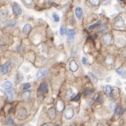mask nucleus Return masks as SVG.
Returning a JSON list of instances; mask_svg holds the SVG:
<instances>
[{"label": "nucleus", "instance_id": "obj_26", "mask_svg": "<svg viewBox=\"0 0 126 126\" xmlns=\"http://www.w3.org/2000/svg\"><path fill=\"white\" fill-rule=\"evenodd\" d=\"M59 33H60V35H65V34H66V31H65V26H63V25H62V26H60V30H59Z\"/></svg>", "mask_w": 126, "mask_h": 126}, {"label": "nucleus", "instance_id": "obj_1", "mask_svg": "<svg viewBox=\"0 0 126 126\" xmlns=\"http://www.w3.org/2000/svg\"><path fill=\"white\" fill-rule=\"evenodd\" d=\"M124 26H125V22H124V20H123V19L121 16H118L116 19V20H115V26L116 27V28H120V29H122V28H123L124 27Z\"/></svg>", "mask_w": 126, "mask_h": 126}, {"label": "nucleus", "instance_id": "obj_18", "mask_svg": "<svg viewBox=\"0 0 126 126\" xmlns=\"http://www.w3.org/2000/svg\"><path fill=\"white\" fill-rule=\"evenodd\" d=\"M105 92H106V94H108L109 96L112 97V95H113V88H112L111 86H109V85H107L105 86Z\"/></svg>", "mask_w": 126, "mask_h": 126}, {"label": "nucleus", "instance_id": "obj_5", "mask_svg": "<svg viewBox=\"0 0 126 126\" xmlns=\"http://www.w3.org/2000/svg\"><path fill=\"white\" fill-rule=\"evenodd\" d=\"M10 63L9 62H6L1 67H0V72L2 75H5L9 72V71H10Z\"/></svg>", "mask_w": 126, "mask_h": 126}, {"label": "nucleus", "instance_id": "obj_35", "mask_svg": "<svg viewBox=\"0 0 126 126\" xmlns=\"http://www.w3.org/2000/svg\"><path fill=\"white\" fill-rule=\"evenodd\" d=\"M79 98H80V94H78V95H77V96H75L73 98V99H72V101H79Z\"/></svg>", "mask_w": 126, "mask_h": 126}, {"label": "nucleus", "instance_id": "obj_34", "mask_svg": "<svg viewBox=\"0 0 126 126\" xmlns=\"http://www.w3.org/2000/svg\"><path fill=\"white\" fill-rule=\"evenodd\" d=\"M6 123H7V124H9V125L13 124V120H12V118H8L7 121H6Z\"/></svg>", "mask_w": 126, "mask_h": 126}, {"label": "nucleus", "instance_id": "obj_27", "mask_svg": "<svg viewBox=\"0 0 126 126\" xmlns=\"http://www.w3.org/2000/svg\"><path fill=\"white\" fill-rule=\"evenodd\" d=\"M52 17H53V20L56 21V22H58V21L60 20V18H59V16L56 14V12H53V13H52Z\"/></svg>", "mask_w": 126, "mask_h": 126}, {"label": "nucleus", "instance_id": "obj_30", "mask_svg": "<svg viewBox=\"0 0 126 126\" xmlns=\"http://www.w3.org/2000/svg\"><path fill=\"white\" fill-rule=\"evenodd\" d=\"M106 63H107L108 65H111L112 63H113V58H112L110 56H107V58H106Z\"/></svg>", "mask_w": 126, "mask_h": 126}, {"label": "nucleus", "instance_id": "obj_38", "mask_svg": "<svg viewBox=\"0 0 126 126\" xmlns=\"http://www.w3.org/2000/svg\"><path fill=\"white\" fill-rule=\"evenodd\" d=\"M109 108H110V109H115V104L114 103H109Z\"/></svg>", "mask_w": 126, "mask_h": 126}, {"label": "nucleus", "instance_id": "obj_21", "mask_svg": "<svg viewBox=\"0 0 126 126\" xmlns=\"http://www.w3.org/2000/svg\"><path fill=\"white\" fill-rule=\"evenodd\" d=\"M30 97H31V92L28 91V90H26V92H24L23 94H22V99H23L24 101L29 100Z\"/></svg>", "mask_w": 126, "mask_h": 126}, {"label": "nucleus", "instance_id": "obj_14", "mask_svg": "<svg viewBox=\"0 0 126 126\" xmlns=\"http://www.w3.org/2000/svg\"><path fill=\"white\" fill-rule=\"evenodd\" d=\"M103 41H104V43L106 44H110L112 42V36L110 35H105L104 36H103Z\"/></svg>", "mask_w": 126, "mask_h": 126}, {"label": "nucleus", "instance_id": "obj_2", "mask_svg": "<svg viewBox=\"0 0 126 126\" xmlns=\"http://www.w3.org/2000/svg\"><path fill=\"white\" fill-rule=\"evenodd\" d=\"M74 109L72 107H68L65 113V117L66 120H71L74 116Z\"/></svg>", "mask_w": 126, "mask_h": 126}, {"label": "nucleus", "instance_id": "obj_42", "mask_svg": "<svg viewBox=\"0 0 126 126\" xmlns=\"http://www.w3.org/2000/svg\"><path fill=\"white\" fill-rule=\"evenodd\" d=\"M120 1H123V0H120Z\"/></svg>", "mask_w": 126, "mask_h": 126}, {"label": "nucleus", "instance_id": "obj_3", "mask_svg": "<svg viewBox=\"0 0 126 126\" xmlns=\"http://www.w3.org/2000/svg\"><path fill=\"white\" fill-rule=\"evenodd\" d=\"M66 35H67V41L69 43H72L74 41V39H75V35H76L75 30L69 29L66 32Z\"/></svg>", "mask_w": 126, "mask_h": 126}, {"label": "nucleus", "instance_id": "obj_36", "mask_svg": "<svg viewBox=\"0 0 126 126\" xmlns=\"http://www.w3.org/2000/svg\"><path fill=\"white\" fill-rule=\"evenodd\" d=\"M89 75H90V76L92 77V79L94 80V82H97V79H95V77H94V75H93V74H92V73H89Z\"/></svg>", "mask_w": 126, "mask_h": 126}, {"label": "nucleus", "instance_id": "obj_12", "mask_svg": "<svg viewBox=\"0 0 126 126\" xmlns=\"http://www.w3.org/2000/svg\"><path fill=\"white\" fill-rule=\"evenodd\" d=\"M2 88H4L5 90H9V89H12V84L11 81H5V82H4L3 84H2Z\"/></svg>", "mask_w": 126, "mask_h": 126}, {"label": "nucleus", "instance_id": "obj_11", "mask_svg": "<svg viewBox=\"0 0 126 126\" xmlns=\"http://www.w3.org/2000/svg\"><path fill=\"white\" fill-rule=\"evenodd\" d=\"M48 115H49V117L51 119V120H54L55 117H56V110L54 108H51L48 110Z\"/></svg>", "mask_w": 126, "mask_h": 126}, {"label": "nucleus", "instance_id": "obj_16", "mask_svg": "<svg viewBox=\"0 0 126 126\" xmlns=\"http://www.w3.org/2000/svg\"><path fill=\"white\" fill-rule=\"evenodd\" d=\"M47 75V71L46 70H40L37 71L36 73V78L37 79H41V78H43Z\"/></svg>", "mask_w": 126, "mask_h": 126}, {"label": "nucleus", "instance_id": "obj_4", "mask_svg": "<svg viewBox=\"0 0 126 126\" xmlns=\"http://www.w3.org/2000/svg\"><path fill=\"white\" fill-rule=\"evenodd\" d=\"M69 69H70L71 71L72 72H76L78 69H79V65H78V62L74 59H71L70 62H69Z\"/></svg>", "mask_w": 126, "mask_h": 126}, {"label": "nucleus", "instance_id": "obj_19", "mask_svg": "<svg viewBox=\"0 0 126 126\" xmlns=\"http://www.w3.org/2000/svg\"><path fill=\"white\" fill-rule=\"evenodd\" d=\"M73 94H74V90L71 87H70L67 89V92H66V95H65V96H66V98H67L68 100H70L71 98L73 96Z\"/></svg>", "mask_w": 126, "mask_h": 126}, {"label": "nucleus", "instance_id": "obj_33", "mask_svg": "<svg viewBox=\"0 0 126 126\" xmlns=\"http://www.w3.org/2000/svg\"><path fill=\"white\" fill-rule=\"evenodd\" d=\"M81 61H82V64L84 65H87V60H86V56H82V58H81Z\"/></svg>", "mask_w": 126, "mask_h": 126}, {"label": "nucleus", "instance_id": "obj_8", "mask_svg": "<svg viewBox=\"0 0 126 126\" xmlns=\"http://www.w3.org/2000/svg\"><path fill=\"white\" fill-rule=\"evenodd\" d=\"M75 16L78 20H81L83 16V10L81 7H76L75 8Z\"/></svg>", "mask_w": 126, "mask_h": 126}, {"label": "nucleus", "instance_id": "obj_43", "mask_svg": "<svg viewBox=\"0 0 126 126\" xmlns=\"http://www.w3.org/2000/svg\"><path fill=\"white\" fill-rule=\"evenodd\" d=\"M56 126H60V125H56Z\"/></svg>", "mask_w": 126, "mask_h": 126}, {"label": "nucleus", "instance_id": "obj_39", "mask_svg": "<svg viewBox=\"0 0 126 126\" xmlns=\"http://www.w3.org/2000/svg\"><path fill=\"white\" fill-rule=\"evenodd\" d=\"M21 49H22V47H21L20 45H19V46L17 47V50H18V51H21Z\"/></svg>", "mask_w": 126, "mask_h": 126}, {"label": "nucleus", "instance_id": "obj_7", "mask_svg": "<svg viewBox=\"0 0 126 126\" xmlns=\"http://www.w3.org/2000/svg\"><path fill=\"white\" fill-rule=\"evenodd\" d=\"M19 118L20 119H25L27 116V110L25 108H20V109L19 110Z\"/></svg>", "mask_w": 126, "mask_h": 126}, {"label": "nucleus", "instance_id": "obj_22", "mask_svg": "<svg viewBox=\"0 0 126 126\" xmlns=\"http://www.w3.org/2000/svg\"><path fill=\"white\" fill-rule=\"evenodd\" d=\"M125 42L126 41L123 37H117L116 38V44H117V46H123L125 44Z\"/></svg>", "mask_w": 126, "mask_h": 126}, {"label": "nucleus", "instance_id": "obj_41", "mask_svg": "<svg viewBox=\"0 0 126 126\" xmlns=\"http://www.w3.org/2000/svg\"><path fill=\"white\" fill-rule=\"evenodd\" d=\"M98 126H104V125H101V124H98Z\"/></svg>", "mask_w": 126, "mask_h": 126}, {"label": "nucleus", "instance_id": "obj_29", "mask_svg": "<svg viewBox=\"0 0 126 126\" xmlns=\"http://www.w3.org/2000/svg\"><path fill=\"white\" fill-rule=\"evenodd\" d=\"M30 87H31V84H30V83H26V84H24L22 89H23L24 91H26V90H28Z\"/></svg>", "mask_w": 126, "mask_h": 126}, {"label": "nucleus", "instance_id": "obj_6", "mask_svg": "<svg viewBox=\"0 0 126 126\" xmlns=\"http://www.w3.org/2000/svg\"><path fill=\"white\" fill-rule=\"evenodd\" d=\"M12 12H13V13H14L15 15H17V16H19V15H20L21 13H22V10H21L20 6L17 3L12 4Z\"/></svg>", "mask_w": 126, "mask_h": 126}, {"label": "nucleus", "instance_id": "obj_28", "mask_svg": "<svg viewBox=\"0 0 126 126\" xmlns=\"http://www.w3.org/2000/svg\"><path fill=\"white\" fill-rule=\"evenodd\" d=\"M101 24V21H97L96 23H94V24H93V25H91V26H88V28L89 29L91 30V29H94V27H96V26H98L99 25Z\"/></svg>", "mask_w": 126, "mask_h": 126}, {"label": "nucleus", "instance_id": "obj_13", "mask_svg": "<svg viewBox=\"0 0 126 126\" xmlns=\"http://www.w3.org/2000/svg\"><path fill=\"white\" fill-rule=\"evenodd\" d=\"M56 109H57V111L58 112H61L64 110L65 109V103L63 102L62 101H58L57 102H56Z\"/></svg>", "mask_w": 126, "mask_h": 126}, {"label": "nucleus", "instance_id": "obj_20", "mask_svg": "<svg viewBox=\"0 0 126 126\" xmlns=\"http://www.w3.org/2000/svg\"><path fill=\"white\" fill-rule=\"evenodd\" d=\"M8 15V11L6 8H2L0 10V18L1 19H5V18L7 17Z\"/></svg>", "mask_w": 126, "mask_h": 126}, {"label": "nucleus", "instance_id": "obj_9", "mask_svg": "<svg viewBox=\"0 0 126 126\" xmlns=\"http://www.w3.org/2000/svg\"><path fill=\"white\" fill-rule=\"evenodd\" d=\"M6 96L8 98L9 101H13L14 100V90L13 89H9V90H6L5 91Z\"/></svg>", "mask_w": 126, "mask_h": 126}, {"label": "nucleus", "instance_id": "obj_31", "mask_svg": "<svg viewBox=\"0 0 126 126\" xmlns=\"http://www.w3.org/2000/svg\"><path fill=\"white\" fill-rule=\"evenodd\" d=\"M107 30H108V26L104 24V25H102V26H101V27L100 28V32L101 33H104L105 31H107Z\"/></svg>", "mask_w": 126, "mask_h": 126}, {"label": "nucleus", "instance_id": "obj_32", "mask_svg": "<svg viewBox=\"0 0 126 126\" xmlns=\"http://www.w3.org/2000/svg\"><path fill=\"white\" fill-rule=\"evenodd\" d=\"M22 1H23V3L25 4L26 5L29 6L33 4V1H34V0H22Z\"/></svg>", "mask_w": 126, "mask_h": 126}, {"label": "nucleus", "instance_id": "obj_24", "mask_svg": "<svg viewBox=\"0 0 126 126\" xmlns=\"http://www.w3.org/2000/svg\"><path fill=\"white\" fill-rule=\"evenodd\" d=\"M89 2L92 5L94 6H98L101 4V0H89Z\"/></svg>", "mask_w": 126, "mask_h": 126}, {"label": "nucleus", "instance_id": "obj_15", "mask_svg": "<svg viewBox=\"0 0 126 126\" xmlns=\"http://www.w3.org/2000/svg\"><path fill=\"white\" fill-rule=\"evenodd\" d=\"M39 92H41V93H42V94H46V93L48 92L47 84H45V83L41 84V86H39Z\"/></svg>", "mask_w": 126, "mask_h": 126}, {"label": "nucleus", "instance_id": "obj_25", "mask_svg": "<svg viewBox=\"0 0 126 126\" xmlns=\"http://www.w3.org/2000/svg\"><path fill=\"white\" fill-rule=\"evenodd\" d=\"M122 111H123L122 107L118 106V107H116V116H119V115L122 114Z\"/></svg>", "mask_w": 126, "mask_h": 126}, {"label": "nucleus", "instance_id": "obj_37", "mask_svg": "<svg viewBox=\"0 0 126 126\" xmlns=\"http://www.w3.org/2000/svg\"><path fill=\"white\" fill-rule=\"evenodd\" d=\"M23 69H24V70H26V71H25V72H28V71H29V70H30V68L29 67H26V66H24Z\"/></svg>", "mask_w": 126, "mask_h": 126}, {"label": "nucleus", "instance_id": "obj_10", "mask_svg": "<svg viewBox=\"0 0 126 126\" xmlns=\"http://www.w3.org/2000/svg\"><path fill=\"white\" fill-rule=\"evenodd\" d=\"M31 30H32V26H31L29 23H26V24H25V26H23L22 31H23V33L25 35H28V34L31 32Z\"/></svg>", "mask_w": 126, "mask_h": 126}, {"label": "nucleus", "instance_id": "obj_23", "mask_svg": "<svg viewBox=\"0 0 126 126\" xmlns=\"http://www.w3.org/2000/svg\"><path fill=\"white\" fill-rule=\"evenodd\" d=\"M16 24H17V21L15 20H12L8 21L6 23V26H8V27H13Z\"/></svg>", "mask_w": 126, "mask_h": 126}, {"label": "nucleus", "instance_id": "obj_40", "mask_svg": "<svg viewBox=\"0 0 126 126\" xmlns=\"http://www.w3.org/2000/svg\"><path fill=\"white\" fill-rule=\"evenodd\" d=\"M42 126H50V124H49V123H46V124H43Z\"/></svg>", "mask_w": 126, "mask_h": 126}, {"label": "nucleus", "instance_id": "obj_17", "mask_svg": "<svg viewBox=\"0 0 126 126\" xmlns=\"http://www.w3.org/2000/svg\"><path fill=\"white\" fill-rule=\"evenodd\" d=\"M116 73L119 74L123 79H126V71L123 68H119V69H116Z\"/></svg>", "mask_w": 126, "mask_h": 126}]
</instances>
